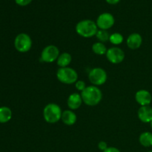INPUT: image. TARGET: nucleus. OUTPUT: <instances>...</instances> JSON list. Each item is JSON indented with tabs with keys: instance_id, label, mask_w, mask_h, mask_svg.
<instances>
[{
	"instance_id": "obj_5",
	"label": "nucleus",
	"mask_w": 152,
	"mask_h": 152,
	"mask_svg": "<svg viewBox=\"0 0 152 152\" xmlns=\"http://www.w3.org/2000/svg\"><path fill=\"white\" fill-rule=\"evenodd\" d=\"M33 42L31 37L25 33L18 34L14 39V47L20 53H27L32 48Z\"/></svg>"
},
{
	"instance_id": "obj_11",
	"label": "nucleus",
	"mask_w": 152,
	"mask_h": 152,
	"mask_svg": "<svg viewBox=\"0 0 152 152\" xmlns=\"http://www.w3.org/2000/svg\"><path fill=\"white\" fill-rule=\"evenodd\" d=\"M142 44V37L138 33H133L128 37L126 40V45L132 50L140 48Z\"/></svg>"
},
{
	"instance_id": "obj_6",
	"label": "nucleus",
	"mask_w": 152,
	"mask_h": 152,
	"mask_svg": "<svg viewBox=\"0 0 152 152\" xmlns=\"http://www.w3.org/2000/svg\"><path fill=\"white\" fill-rule=\"evenodd\" d=\"M108 79L107 73L103 68H94L88 74V80L93 86H99L105 84Z\"/></svg>"
},
{
	"instance_id": "obj_12",
	"label": "nucleus",
	"mask_w": 152,
	"mask_h": 152,
	"mask_svg": "<svg viewBox=\"0 0 152 152\" xmlns=\"http://www.w3.org/2000/svg\"><path fill=\"white\" fill-rule=\"evenodd\" d=\"M137 117L142 123H150L152 121V108L150 105L141 106L138 109Z\"/></svg>"
},
{
	"instance_id": "obj_17",
	"label": "nucleus",
	"mask_w": 152,
	"mask_h": 152,
	"mask_svg": "<svg viewBox=\"0 0 152 152\" xmlns=\"http://www.w3.org/2000/svg\"><path fill=\"white\" fill-rule=\"evenodd\" d=\"M12 118V111L6 106L0 107V123H6Z\"/></svg>"
},
{
	"instance_id": "obj_1",
	"label": "nucleus",
	"mask_w": 152,
	"mask_h": 152,
	"mask_svg": "<svg viewBox=\"0 0 152 152\" xmlns=\"http://www.w3.org/2000/svg\"><path fill=\"white\" fill-rule=\"evenodd\" d=\"M83 101L88 106H95L101 102L102 93L100 89L95 86H87L81 93Z\"/></svg>"
},
{
	"instance_id": "obj_13",
	"label": "nucleus",
	"mask_w": 152,
	"mask_h": 152,
	"mask_svg": "<svg viewBox=\"0 0 152 152\" xmlns=\"http://www.w3.org/2000/svg\"><path fill=\"white\" fill-rule=\"evenodd\" d=\"M83 98L81 94L78 93H73L68 96L67 99V105L70 110H77L80 108L83 103Z\"/></svg>"
},
{
	"instance_id": "obj_9",
	"label": "nucleus",
	"mask_w": 152,
	"mask_h": 152,
	"mask_svg": "<svg viewBox=\"0 0 152 152\" xmlns=\"http://www.w3.org/2000/svg\"><path fill=\"white\" fill-rule=\"evenodd\" d=\"M106 58L111 63L120 64L125 59V53L120 48L112 47L108 49L106 52Z\"/></svg>"
},
{
	"instance_id": "obj_3",
	"label": "nucleus",
	"mask_w": 152,
	"mask_h": 152,
	"mask_svg": "<svg viewBox=\"0 0 152 152\" xmlns=\"http://www.w3.org/2000/svg\"><path fill=\"white\" fill-rule=\"evenodd\" d=\"M62 111L60 106L56 103H49L43 109V117L45 122L54 124L59 122L62 117Z\"/></svg>"
},
{
	"instance_id": "obj_16",
	"label": "nucleus",
	"mask_w": 152,
	"mask_h": 152,
	"mask_svg": "<svg viewBox=\"0 0 152 152\" xmlns=\"http://www.w3.org/2000/svg\"><path fill=\"white\" fill-rule=\"evenodd\" d=\"M139 142L142 146L145 148L152 146V133L149 132H145L140 135Z\"/></svg>"
},
{
	"instance_id": "obj_23",
	"label": "nucleus",
	"mask_w": 152,
	"mask_h": 152,
	"mask_svg": "<svg viewBox=\"0 0 152 152\" xmlns=\"http://www.w3.org/2000/svg\"><path fill=\"white\" fill-rule=\"evenodd\" d=\"M107 148H108V144H107L105 141H100V142L98 143V148H99L100 151H104Z\"/></svg>"
},
{
	"instance_id": "obj_21",
	"label": "nucleus",
	"mask_w": 152,
	"mask_h": 152,
	"mask_svg": "<svg viewBox=\"0 0 152 152\" xmlns=\"http://www.w3.org/2000/svg\"><path fill=\"white\" fill-rule=\"evenodd\" d=\"M75 87L76 88L78 91H83L86 88V84L84 81L83 80H77V83H75Z\"/></svg>"
},
{
	"instance_id": "obj_24",
	"label": "nucleus",
	"mask_w": 152,
	"mask_h": 152,
	"mask_svg": "<svg viewBox=\"0 0 152 152\" xmlns=\"http://www.w3.org/2000/svg\"><path fill=\"white\" fill-rule=\"evenodd\" d=\"M102 152H120V151L116 147H108L105 151Z\"/></svg>"
},
{
	"instance_id": "obj_25",
	"label": "nucleus",
	"mask_w": 152,
	"mask_h": 152,
	"mask_svg": "<svg viewBox=\"0 0 152 152\" xmlns=\"http://www.w3.org/2000/svg\"><path fill=\"white\" fill-rule=\"evenodd\" d=\"M107 3L110 4H116L120 1V0H105Z\"/></svg>"
},
{
	"instance_id": "obj_2",
	"label": "nucleus",
	"mask_w": 152,
	"mask_h": 152,
	"mask_svg": "<svg viewBox=\"0 0 152 152\" xmlns=\"http://www.w3.org/2000/svg\"><path fill=\"white\" fill-rule=\"evenodd\" d=\"M98 30L96 22L91 19L81 20L76 25V32L84 38H91L94 37Z\"/></svg>"
},
{
	"instance_id": "obj_22",
	"label": "nucleus",
	"mask_w": 152,
	"mask_h": 152,
	"mask_svg": "<svg viewBox=\"0 0 152 152\" xmlns=\"http://www.w3.org/2000/svg\"><path fill=\"white\" fill-rule=\"evenodd\" d=\"M32 1V0H15V2L19 6H27Z\"/></svg>"
},
{
	"instance_id": "obj_20",
	"label": "nucleus",
	"mask_w": 152,
	"mask_h": 152,
	"mask_svg": "<svg viewBox=\"0 0 152 152\" xmlns=\"http://www.w3.org/2000/svg\"><path fill=\"white\" fill-rule=\"evenodd\" d=\"M110 35L111 34L108 32L107 31H105V30H98L97 33L96 34V37L99 42L102 43H105L106 42L109 41L110 39Z\"/></svg>"
},
{
	"instance_id": "obj_19",
	"label": "nucleus",
	"mask_w": 152,
	"mask_h": 152,
	"mask_svg": "<svg viewBox=\"0 0 152 152\" xmlns=\"http://www.w3.org/2000/svg\"><path fill=\"white\" fill-rule=\"evenodd\" d=\"M123 40H124L123 36L120 33H114L110 35L109 41L114 45H119L122 44L123 42Z\"/></svg>"
},
{
	"instance_id": "obj_27",
	"label": "nucleus",
	"mask_w": 152,
	"mask_h": 152,
	"mask_svg": "<svg viewBox=\"0 0 152 152\" xmlns=\"http://www.w3.org/2000/svg\"><path fill=\"white\" fill-rule=\"evenodd\" d=\"M148 152H152V151H148Z\"/></svg>"
},
{
	"instance_id": "obj_10",
	"label": "nucleus",
	"mask_w": 152,
	"mask_h": 152,
	"mask_svg": "<svg viewBox=\"0 0 152 152\" xmlns=\"http://www.w3.org/2000/svg\"><path fill=\"white\" fill-rule=\"evenodd\" d=\"M136 102L141 106L149 105L152 100V96L148 91L145 89H141L135 94Z\"/></svg>"
},
{
	"instance_id": "obj_14",
	"label": "nucleus",
	"mask_w": 152,
	"mask_h": 152,
	"mask_svg": "<svg viewBox=\"0 0 152 152\" xmlns=\"http://www.w3.org/2000/svg\"><path fill=\"white\" fill-rule=\"evenodd\" d=\"M61 120L66 126H73L77 120V114L72 110H65L62 111Z\"/></svg>"
},
{
	"instance_id": "obj_26",
	"label": "nucleus",
	"mask_w": 152,
	"mask_h": 152,
	"mask_svg": "<svg viewBox=\"0 0 152 152\" xmlns=\"http://www.w3.org/2000/svg\"><path fill=\"white\" fill-rule=\"evenodd\" d=\"M150 126H151V129H152V121L150 123Z\"/></svg>"
},
{
	"instance_id": "obj_4",
	"label": "nucleus",
	"mask_w": 152,
	"mask_h": 152,
	"mask_svg": "<svg viewBox=\"0 0 152 152\" xmlns=\"http://www.w3.org/2000/svg\"><path fill=\"white\" fill-rule=\"evenodd\" d=\"M56 77L63 84H75L78 80V74L74 68L70 67L59 68L56 72Z\"/></svg>"
},
{
	"instance_id": "obj_7",
	"label": "nucleus",
	"mask_w": 152,
	"mask_h": 152,
	"mask_svg": "<svg viewBox=\"0 0 152 152\" xmlns=\"http://www.w3.org/2000/svg\"><path fill=\"white\" fill-rule=\"evenodd\" d=\"M60 52L56 45H50L43 48L41 53V59L47 63H51L57 60Z\"/></svg>"
},
{
	"instance_id": "obj_15",
	"label": "nucleus",
	"mask_w": 152,
	"mask_h": 152,
	"mask_svg": "<svg viewBox=\"0 0 152 152\" xmlns=\"http://www.w3.org/2000/svg\"><path fill=\"white\" fill-rule=\"evenodd\" d=\"M71 61H72L71 55L69 53L64 52V53L59 54L56 62H57L58 66H59L60 68H65V67H68V65L71 64Z\"/></svg>"
},
{
	"instance_id": "obj_8",
	"label": "nucleus",
	"mask_w": 152,
	"mask_h": 152,
	"mask_svg": "<svg viewBox=\"0 0 152 152\" xmlns=\"http://www.w3.org/2000/svg\"><path fill=\"white\" fill-rule=\"evenodd\" d=\"M114 23H115V19L114 16L111 13H107V12L99 15L96 21L98 29L105 30V31L112 28Z\"/></svg>"
},
{
	"instance_id": "obj_18",
	"label": "nucleus",
	"mask_w": 152,
	"mask_h": 152,
	"mask_svg": "<svg viewBox=\"0 0 152 152\" xmlns=\"http://www.w3.org/2000/svg\"><path fill=\"white\" fill-rule=\"evenodd\" d=\"M92 50L94 53L96 55H99V56H102V55L106 54V52L108 50L106 46L104 43L100 42H97L93 44L92 45Z\"/></svg>"
}]
</instances>
